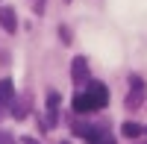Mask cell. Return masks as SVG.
<instances>
[{"label":"cell","instance_id":"cell-6","mask_svg":"<svg viewBox=\"0 0 147 144\" xmlns=\"http://www.w3.org/2000/svg\"><path fill=\"white\" fill-rule=\"evenodd\" d=\"M85 141L88 144H115V138L109 133H103V129H88V133H85Z\"/></svg>","mask_w":147,"mask_h":144},{"label":"cell","instance_id":"cell-10","mask_svg":"<svg viewBox=\"0 0 147 144\" xmlns=\"http://www.w3.org/2000/svg\"><path fill=\"white\" fill-rule=\"evenodd\" d=\"M30 3L35 6V12H41V9H44V0H30Z\"/></svg>","mask_w":147,"mask_h":144},{"label":"cell","instance_id":"cell-11","mask_svg":"<svg viewBox=\"0 0 147 144\" xmlns=\"http://www.w3.org/2000/svg\"><path fill=\"white\" fill-rule=\"evenodd\" d=\"M21 144H38V141H35V138H30V135H27V138H24Z\"/></svg>","mask_w":147,"mask_h":144},{"label":"cell","instance_id":"cell-8","mask_svg":"<svg viewBox=\"0 0 147 144\" xmlns=\"http://www.w3.org/2000/svg\"><path fill=\"white\" fill-rule=\"evenodd\" d=\"M47 109H50V112L59 109V94H56V91H53V94H47Z\"/></svg>","mask_w":147,"mask_h":144},{"label":"cell","instance_id":"cell-2","mask_svg":"<svg viewBox=\"0 0 147 144\" xmlns=\"http://www.w3.org/2000/svg\"><path fill=\"white\" fill-rule=\"evenodd\" d=\"M144 94H147V85H144V79L141 77H132L129 79V94H127V109H138V106L144 103Z\"/></svg>","mask_w":147,"mask_h":144},{"label":"cell","instance_id":"cell-3","mask_svg":"<svg viewBox=\"0 0 147 144\" xmlns=\"http://www.w3.org/2000/svg\"><path fill=\"white\" fill-rule=\"evenodd\" d=\"M12 100H15V85H12V79H0V115L9 112Z\"/></svg>","mask_w":147,"mask_h":144},{"label":"cell","instance_id":"cell-1","mask_svg":"<svg viewBox=\"0 0 147 144\" xmlns=\"http://www.w3.org/2000/svg\"><path fill=\"white\" fill-rule=\"evenodd\" d=\"M109 103V88L103 82H88L77 97H74V112L80 115H88V112H97Z\"/></svg>","mask_w":147,"mask_h":144},{"label":"cell","instance_id":"cell-7","mask_svg":"<svg viewBox=\"0 0 147 144\" xmlns=\"http://www.w3.org/2000/svg\"><path fill=\"white\" fill-rule=\"evenodd\" d=\"M121 133H124L127 138H138V135H141V127H138V124H132V121H127L124 127H121Z\"/></svg>","mask_w":147,"mask_h":144},{"label":"cell","instance_id":"cell-9","mask_svg":"<svg viewBox=\"0 0 147 144\" xmlns=\"http://www.w3.org/2000/svg\"><path fill=\"white\" fill-rule=\"evenodd\" d=\"M0 144H15V138H12L9 133H0Z\"/></svg>","mask_w":147,"mask_h":144},{"label":"cell","instance_id":"cell-4","mask_svg":"<svg viewBox=\"0 0 147 144\" xmlns=\"http://www.w3.org/2000/svg\"><path fill=\"white\" fill-rule=\"evenodd\" d=\"M71 79L77 82V85H82V82H88V62H85L82 56H77L71 62Z\"/></svg>","mask_w":147,"mask_h":144},{"label":"cell","instance_id":"cell-5","mask_svg":"<svg viewBox=\"0 0 147 144\" xmlns=\"http://www.w3.org/2000/svg\"><path fill=\"white\" fill-rule=\"evenodd\" d=\"M0 27H3L6 32H15V30H18L15 9H9V6H3V9H0Z\"/></svg>","mask_w":147,"mask_h":144},{"label":"cell","instance_id":"cell-12","mask_svg":"<svg viewBox=\"0 0 147 144\" xmlns=\"http://www.w3.org/2000/svg\"><path fill=\"white\" fill-rule=\"evenodd\" d=\"M65 3H71V0H65Z\"/></svg>","mask_w":147,"mask_h":144}]
</instances>
